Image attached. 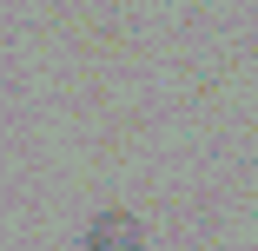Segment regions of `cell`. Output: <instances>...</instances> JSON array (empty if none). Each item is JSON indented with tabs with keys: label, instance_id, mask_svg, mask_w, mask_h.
Instances as JSON below:
<instances>
[{
	"label": "cell",
	"instance_id": "1",
	"mask_svg": "<svg viewBox=\"0 0 258 251\" xmlns=\"http://www.w3.org/2000/svg\"><path fill=\"white\" fill-rule=\"evenodd\" d=\"M86 251H146V225L133 218V212H93V225H86Z\"/></svg>",
	"mask_w": 258,
	"mask_h": 251
}]
</instances>
